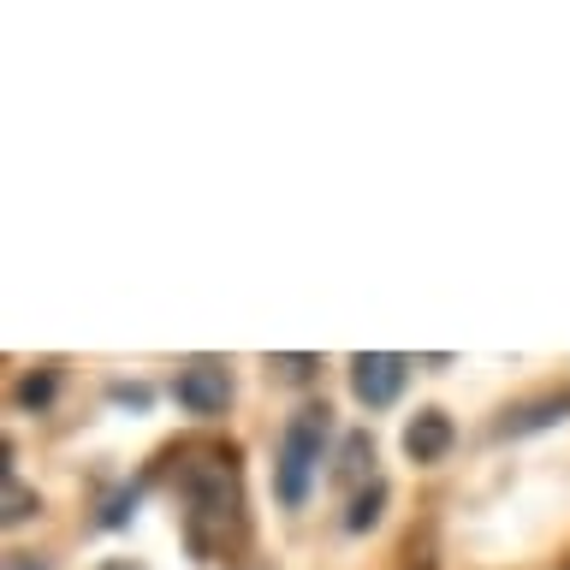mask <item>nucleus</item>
I'll use <instances>...</instances> for the list:
<instances>
[{
	"mask_svg": "<svg viewBox=\"0 0 570 570\" xmlns=\"http://www.w3.org/2000/svg\"><path fill=\"white\" fill-rule=\"evenodd\" d=\"M96 570H142V564H131V559H107V564H96Z\"/></svg>",
	"mask_w": 570,
	"mask_h": 570,
	"instance_id": "obj_14",
	"label": "nucleus"
},
{
	"mask_svg": "<svg viewBox=\"0 0 570 570\" xmlns=\"http://www.w3.org/2000/svg\"><path fill=\"white\" fill-rule=\"evenodd\" d=\"M30 511H36V493H24L18 481H7V523H24Z\"/></svg>",
	"mask_w": 570,
	"mask_h": 570,
	"instance_id": "obj_10",
	"label": "nucleus"
},
{
	"mask_svg": "<svg viewBox=\"0 0 570 570\" xmlns=\"http://www.w3.org/2000/svg\"><path fill=\"white\" fill-rule=\"evenodd\" d=\"M53 399V374H24V381H18V404L24 410H42Z\"/></svg>",
	"mask_w": 570,
	"mask_h": 570,
	"instance_id": "obj_8",
	"label": "nucleus"
},
{
	"mask_svg": "<svg viewBox=\"0 0 570 570\" xmlns=\"http://www.w3.org/2000/svg\"><path fill=\"white\" fill-rule=\"evenodd\" d=\"M274 368L285 374V381H309V368H315V356H274Z\"/></svg>",
	"mask_w": 570,
	"mask_h": 570,
	"instance_id": "obj_11",
	"label": "nucleus"
},
{
	"mask_svg": "<svg viewBox=\"0 0 570 570\" xmlns=\"http://www.w3.org/2000/svg\"><path fill=\"white\" fill-rule=\"evenodd\" d=\"M363 463H374V440L368 434H351L345 440V463H338V481H356V475H363Z\"/></svg>",
	"mask_w": 570,
	"mask_h": 570,
	"instance_id": "obj_7",
	"label": "nucleus"
},
{
	"mask_svg": "<svg viewBox=\"0 0 570 570\" xmlns=\"http://www.w3.org/2000/svg\"><path fill=\"white\" fill-rule=\"evenodd\" d=\"M178 404L190 410V416H220V410L232 404V374L220 363H190L178 368Z\"/></svg>",
	"mask_w": 570,
	"mask_h": 570,
	"instance_id": "obj_4",
	"label": "nucleus"
},
{
	"mask_svg": "<svg viewBox=\"0 0 570 570\" xmlns=\"http://www.w3.org/2000/svg\"><path fill=\"white\" fill-rule=\"evenodd\" d=\"M114 399L131 404V410H149V386H114Z\"/></svg>",
	"mask_w": 570,
	"mask_h": 570,
	"instance_id": "obj_12",
	"label": "nucleus"
},
{
	"mask_svg": "<svg viewBox=\"0 0 570 570\" xmlns=\"http://www.w3.org/2000/svg\"><path fill=\"white\" fill-rule=\"evenodd\" d=\"M381 505H386V488L374 481L368 493H356V499H351V517H345V529H356V534H363V529H374V523H381Z\"/></svg>",
	"mask_w": 570,
	"mask_h": 570,
	"instance_id": "obj_6",
	"label": "nucleus"
},
{
	"mask_svg": "<svg viewBox=\"0 0 570 570\" xmlns=\"http://www.w3.org/2000/svg\"><path fill=\"white\" fill-rule=\"evenodd\" d=\"M7 570H42V564H36L30 552H12V559H7Z\"/></svg>",
	"mask_w": 570,
	"mask_h": 570,
	"instance_id": "obj_13",
	"label": "nucleus"
},
{
	"mask_svg": "<svg viewBox=\"0 0 570 570\" xmlns=\"http://www.w3.org/2000/svg\"><path fill=\"white\" fill-rule=\"evenodd\" d=\"M404 374H410L404 356H392V351H363V356L351 363V392H356V399H363L368 410H386V404H399Z\"/></svg>",
	"mask_w": 570,
	"mask_h": 570,
	"instance_id": "obj_3",
	"label": "nucleus"
},
{
	"mask_svg": "<svg viewBox=\"0 0 570 570\" xmlns=\"http://www.w3.org/2000/svg\"><path fill=\"white\" fill-rule=\"evenodd\" d=\"M185 493H190V547L208 552V523H238V470L232 458L208 452L185 463Z\"/></svg>",
	"mask_w": 570,
	"mask_h": 570,
	"instance_id": "obj_2",
	"label": "nucleus"
},
{
	"mask_svg": "<svg viewBox=\"0 0 570 570\" xmlns=\"http://www.w3.org/2000/svg\"><path fill=\"white\" fill-rule=\"evenodd\" d=\"M404 452L416 463H440L452 452V416H445V410H416V416L404 422Z\"/></svg>",
	"mask_w": 570,
	"mask_h": 570,
	"instance_id": "obj_5",
	"label": "nucleus"
},
{
	"mask_svg": "<svg viewBox=\"0 0 570 570\" xmlns=\"http://www.w3.org/2000/svg\"><path fill=\"white\" fill-rule=\"evenodd\" d=\"M131 511H137V488H125V493H114V499H107L101 523H107V529H119V523H125V517H131Z\"/></svg>",
	"mask_w": 570,
	"mask_h": 570,
	"instance_id": "obj_9",
	"label": "nucleus"
},
{
	"mask_svg": "<svg viewBox=\"0 0 570 570\" xmlns=\"http://www.w3.org/2000/svg\"><path fill=\"white\" fill-rule=\"evenodd\" d=\"M327 434H333V416H327L321 404L297 410V416L285 422L279 458H274V493H279L285 511H297L303 499H309V481H315V470H321V445H327Z\"/></svg>",
	"mask_w": 570,
	"mask_h": 570,
	"instance_id": "obj_1",
	"label": "nucleus"
}]
</instances>
